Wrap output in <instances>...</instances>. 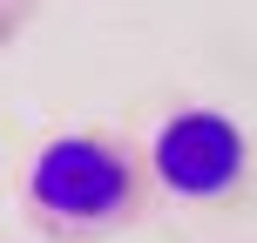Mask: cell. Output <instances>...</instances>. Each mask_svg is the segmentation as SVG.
Masks as SVG:
<instances>
[{"instance_id":"1","label":"cell","mask_w":257,"mask_h":243,"mask_svg":"<svg viewBox=\"0 0 257 243\" xmlns=\"http://www.w3.org/2000/svg\"><path fill=\"white\" fill-rule=\"evenodd\" d=\"M27 196L61 230H108L136 209V169L102 135H54L27 169Z\"/></svg>"},{"instance_id":"2","label":"cell","mask_w":257,"mask_h":243,"mask_svg":"<svg viewBox=\"0 0 257 243\" xmlns=\"http://www.w3.org/2000/svg\"><path fill=\"white\" fill-rule=\"evenodd\" d=\"M149 169L176 203H217L244 182V128L217 108H176L149 142Z\"/></svg>"}]
</instances>
